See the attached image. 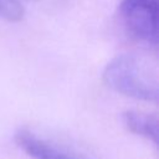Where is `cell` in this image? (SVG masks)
<instances>
[{"mask_svg":"<svg viewBox=\"0 0 159 159\" xmlns=\"http://www.w3.org/2000/svg\"><path fill=\"white\" fill-rule=\"evenodd\" d=\"M122 120L129 132L150 140L154 145H158L159 122L155 116L138 111H127L123 113Z\"/></svg>","mask_w":159,"mask_h":159,"instance_id":"cell-4","label":"cell"},{"mask_svg":"<svg viewBox=\"0 0 159 159\" xmlns=\"http://www.w3.org/2000/svg\"><path fill=\"white\" fill-rule=\"evenodd\" d=\"M104 83L130 98L158 102L159 81L157 70L144 57L123 53L111 60L103 71Z\"/></svg>","mask_w":159,"mask_h":159,"instance_id":"cell-1","label":"cell"},{"mask_svg":"<svg viewBox=\"0 0 159 159\" xmlns=\"http://www.w3.org/2000/svg\"><path fill=\"white\" fill-rule=\"evenodd\" d=\"M15 143L32 159H91L82 154L58 145L48 139L39 137L27 128H20L15 132Z\"/></svg>","mask_w":159,"mask_h":159,"instance_id":"cell-3","label":"cell"},{"mask_svg":"<svg viewBox=\"0 0 159 159\" xmlns=\"http://www.w3.org/2000/svg\"><path fill=\"white\" fill-rule=\"evenodd\" d=\"M25 10L20 0H0V19L16 22L24 17Z\"/></svg>","mask_w":159,"mask_h":159,"instance_id":"cell-5","label":"cell"},{"mask_svg":"<svg viewBox=\"0 0 159 159\" xmlns=\"http://www.w3.org/2000/svg\"><path fill=\"white\" fill-rule=\"evenodd\" d=\"M119 17L127 32L135 40L158 46L159 2L158 0H122Z\"/></svg>","mask_w":159,"mask_h":159,"instance_id":"cell-2","label":"cell"}]
</instances>
